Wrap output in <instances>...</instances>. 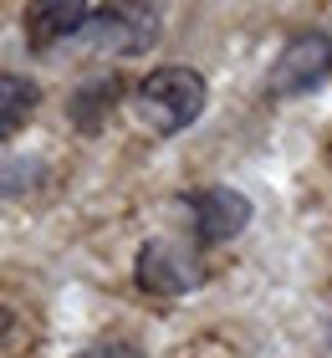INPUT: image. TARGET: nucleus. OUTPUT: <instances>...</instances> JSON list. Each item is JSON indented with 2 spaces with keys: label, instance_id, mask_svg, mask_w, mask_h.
<instances>
[{
  "label": "nucleus",
  "instance_id": "nucleus-1",
  "mask_svg": "<svg viewBox=\"0 0 332 358\" xmlns=\"http://www.w3.org/2000/svg\"><path fill=\"white\" fill-rule=\"evenodd\" d=\"M128 103H133V118H138L148 134L174 138V134H185V128L199 123V113L210 103V83L194 67H154L133 87Z\"/></svg>",
  "mask_w": 332,
  "mask_h": 358
},
{
  "label": "nucleus",
  "instance_id": "nucleus-10",
  "mask_svg": "<svg viewBox=\"0 0 332 358\" xmlns=\"http://www.w3.org/2000/svg\"><path fill=\"white\" fill-rule=\"evenodd\" d=\"M15 333H21V317H15L10 307H0V353L15 343Z\"/></svg>",
  "mask_w": 332,
  "mask_h": 358
},
{
  "label": "nucleus",
  "instance_id": "nucleus-2",
  "mask_svg": "<svg viewBox=\"0 0 332 358\" xmlns=\"http://www.w3.org/2000/svg\"><path fill=\"white\" fill-rule=\"evenodd\" d=\"M327 77H332V36L327 31H302V36H291L276 52L271 77H266V92H271L276 103H291V97L317 92Z\"/></svg>",
  "mask_w": 332,
  "mask_h": 358
},
{
  "label": "nucleus",
  "instance_id": "nucleus-8",
  "mask_svg": "<svg viewBox=\"0 0 332 358\" xmlns=\"http://www.w3.org/2000/svg\"><path fill=\"white\" fill-rule=\"evenodd\" d=\"M41 103V87L21 72H0V138H10Z\"/></svg>",
  "mask_w": 332,
  "mask_h": 358
},
{
  "label": "nucleus",
  "instance_id": "nucleus-5",
  "mask_svg": "<svg viewBox=\"0 0 332 358\" xmlns=\"http://www.w3.org/2000/svg\"><path fill=\"white\" fill-rule=\"evenodd\" d=\"M185 205H189L199 246H225V241H236L245 225H251V215H256L251 194L236 189V185H199Z\"/></svg>",
  "mask_w": 332,
  "mask_h": 358
},
{
  "label": "nucleus",
  "instance_id": "nucleus-4",
  "mask_svg": "<svg viewBox=\"0 0 332 358\" xmlns=\"http://www.w3.org/2000/svg\"><path fill=\"white\" fill-rule=\"evenodd\" d=\"M133 282H138L148 297H185V292L205 287V266L189 246L179 241H143L138 262H133Z\"/></svg>",
  "mask_w": 332,
  "mask_h": 358
},
{
  "label": "nucleus",
  "instance_id": "nucleus-11",
  "mask_svg": "<svg viewBox=\"0 0 332 358\" xmlns=\"http://www.w3.org/2000/svg\"><path fill=\"white\" fill-rule=\"evenodd\" d=\"M327 343H332V328H327Z\"/></svg>",
  "mask_w": 332,
  "mask_h": 358
},
{
  "label": "nucleus",
  "instance_id": "nucleus-6",
  "mask_svg": "<svg viewBox=\"0 0 332 358\" xmlns=\"http://www.w3.org/2000/svg\"><path fill=\"white\" fill-rule=\"evenodd\" d=\"M87 21H92V6H82V0H46V6L26 10V41L36 52H52L62 41H77Z\"/></svg>",
  "mask_w": 332,
  "mask_h": 358
},
{
  "label": "nucleus",
  "instance_id": "nucleus-7",
  "mask_svg": "<svg viewBox=\"0 0 332 358\" xmlns=\"http://www.w3.org/2000/svg\"><path fill=\"white\" fill-rule=\"evenodd\" d=\"M123 103V83L118 77H92L87 87L72 92V103H66V118H72L82 134H97V128H108L113 108Z\"/></svg>",
  "mask_w": 332,
  "mask_h": 358
},
{
  "label": "nucleus",
  "instance_id": "nucleus-9",
  "mask_svg": "<svg viewBox=\"0 0 332 358\" xmlns=\"http://www.w3.org/2000/svg\"><path fill=\"white\" fill-rule=\"evenodd\" d=\"M77 358H148V348H138L133 338H97V343H87Z\"/></svg>",
  "mask_w": 332,
  "mask_h": 358
},
{
  "label": "nucleus",
  "instance_id": "nucleus-3",
  "mask_svg": "<svg viewBox=\"0 0 332 358\" xmlns=\"http://www.w3.org/2000/svg\"><path fill=\"white\" fill-rule=\"evenodd\" d=\"M164 31L159 6H92V21L82 31V41L97 46L108 57H143Z\"/></svg>",
  "mask_w": 332,
  "mask_h": 358
}]
</instances>
